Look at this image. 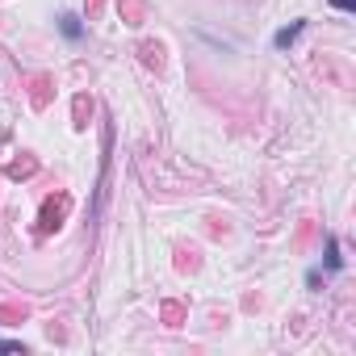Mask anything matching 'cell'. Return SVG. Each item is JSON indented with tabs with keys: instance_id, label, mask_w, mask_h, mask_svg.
<instances>
[{
	"instance_id": "cell-2",
	"label": "cell",
	"mask_w": 356,
	"mask_h": 356,
	"mask_svg": "<svg viewBox=\"0 0 356 356\" xmlns=\"http://www.w3.org/2000/svg\"><path fill=\"white\" fill-rule=\"evenodd\" d=\"M298 34H302V22H293V26H289V30H281V34H277V47H281V51H285V47H289V42H293V38H298Z\"/></svg>"
},
{
	"instance_id": "cell-1",
	"label": "cell",
	"mask_w": 356,
	"mask_h": 356,
	"mask_svg": "<svg viewBox=\"0 0 356 356\" xmlns=\"http://www.w3.org/2000/svg\"><path fill=\"white\" fill-rule=\"evenodd\" d=\"M59 22H63V34H67V38H80V34H84V26H80V17H76V13H63Z\"/></svg>"
},
{
	"instance_id": "cell-4",
	"label": "cell",
	"mask_w": 356,
	"mask_h": 356,
	"mask_svg": "<svg viewBox=\"0 0 356 356\" xmlns=\"http://www.w3.org/2000/svg\"><path fill=\"white\" fill-rule=\"evenodd\" d=\"M335 9H343V13H356V0H331Z\"/></svg>"
},
{
	"instance_id": "cell-3",
	"label": "cell",
	"mask_w": 356,
	"mask_h": 356,
	"mask_svg": "<svg viewBox=\"0 0 356 356\" xmlns=\"http://www.w3.org/2000/svg\"><path fill=\"white\" fill-rule=\"evenodd\" d=\"M327 264H331V268H339V248H335V239L327 243Z\"/></svg>"
}]
</instances>
